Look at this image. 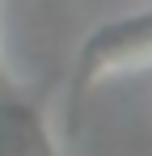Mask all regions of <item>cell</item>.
Here are the masks:
<instances>
[{
  "label": "cell",
  "instance_id": "cell-1",
  "mask_svg": "<svg viewBox=\"0 0 152 156\" xmlns=\"http://www.w3.org/2000/svg\"><path fill=\"white\" fill-rule=\"evenodd\" d=\"M148 68H152V4L97 26L80 42L72 68V101L80 105L101 80L135 76Z\"/></svg>",
  "mask_w": 152,
  "mask_h": 156
},
{
  "label": "cell",
  "instance_id": "cell-2",
  "mask_svg": "<svg viewBox=\"0 0 152 156\" xmlns=\"http://www.w3.org/2000/svg\"><path fill=\"white\" fill-rule=\"evenodd\" d=\"M0 156H59L42 105L0 97Z\"/></svg>",
  "mask_w": 152,
  "mask_h": 156
}]
</instances>
